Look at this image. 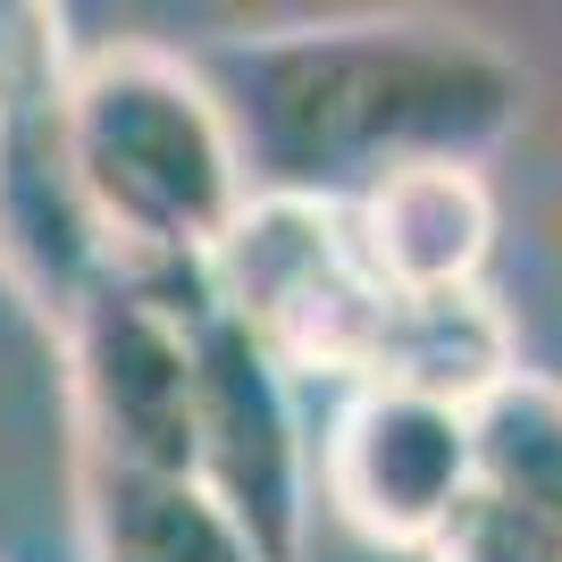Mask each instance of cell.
Here are the masks:
<instances>
[{"label": "cell", "mask_w": 562, "mask_h": 562, "mask_svg": "<svg viewBox=\"0 0 562 562\" xmlns=\"http://www.w3.org/2000/svg\"><path fill=\"white\" fill-rule=\"evenodd\" d=\"M76 68H85V59H76L59 9L0 0V135H9V126H50V117H68Z\"/></svg>", "instance_id": "obj_12"}, {"label": "cell", "mask_w": 562, "mask_h": 562, "mask_svg": "<svg viewBox=\"0 0 562 562\" xmlns=\"http://www.w3.org/2000/svg\"><path fill=\"white\" fill-rule=\"evenodd\" d=\"M361 244H370L386 294H462L487 285V252H495V193L479 168L462 160H420L395 168L386 186H370L352 202Z\"/></svg>", "instance_id": "obj_8"}, {"label": "cell", "mask_w": 562, "mask_h": 562, "mask_svg": "<svg viewBox=\"0 0 562 562\" xmlns=\"http://www.w3.org/2000/svg\"><path fill=\"white\" fill-rule=\"evenodd\" d=\"M420 562H562V538L538 513H520V504H504V495L479 487Z\"/></svg>", "instance_id": "obj_13"}, {"label": "cell", "mask_w": 562, "mask_h": 562, "mask_svg": "<svg viewBox=\"0 0 562 562\" xmlns=\"http://www.w3.org/2000/svg\"><path fill=\"white\" fill-rule=\"evenodd\" d=\"M252 193L361 202L395 168H487L529 117V68L462 18H328L235 34L202 59Z\"/></svg>", "instance_id": "obj_1"}, {"label": "cell", "mask_w": 562, "mask_h": 562, "mask_svg": "<svg viewBox=\"0 0 562 562\" xmlns=\"http://www.w3.org/2000/svg\"><path fill=\"white\" fill-rule=\"evenodd\" d=\"M59 135L117 269H202L252 202L218 85L160 43L85 50Z\"/></svg>", "instance_id": "obj_2"}, {"label": "cell", "mask_w": 562, "mask_h": 562, "mask_svg": "<svg viewBox=\"0 0 562 562\" xmlns=\"http://www.w3.org/2000/svg\"><path fill=\"white\" fill-rule=\"evenodd\" d=\"M211 311V260L101 278V294L59 328L85 462L193 479V328Z\"/></svg>", "instance_id": "obj_4"}, {"label": "cell", "mask_w": 562, "mask_h": 562, "mask_svg": "<svg viewBox=\"0 0 562 562\" xmlns=\"http://www.w3.org/2000/svg\"><path fill=\"white\" fill-rule=\"evenodd\" d=\"M193 479L260 562H303L319 446L303 437L294 378L227 311L193 328Z\"/></svg>", "instance_id": "obj_5"}, {"label": "cell", "mask_w": 562, "mask_h": 562, "mask_svg": "<svg viewBox=\"0 0 562 562\" xmlns=\"http://www.w3.org/2000/svg\"><path fill=\"white\" fill-rule=\"evenodd\" d=\"M117 260L101 244V218L68 168V135L50 126H9L0 135V278L43 311L50 328H68L76 311L101 294Z\"/></svg>", "instance_id": "obj_7"}, {"label": "cell", "mask_w": 562, "mask_h": 562, "mask_svg": "<svg viewBox=\"0 0 562 562\" xmlns=\"http://www.w3.org/2000/svg\"><path fill=\"white\" fill-rule=\"evenodd\" d=\"M319 495L361 546L428 554L446 520L479 495L470 412L395 395V386H352L319 437Z\"/></svg>", "instance_id": "obj_6"}, {"label": "cell", "mask_w": 562, "mask_h": 562, "mask_svg": "<svg viewBox=\"0 0 562 562\" xmlns=\"http://www.w3.org/2000/svg\"><path fill=\"white\" fill-rule=\"evenodd\" d=\"M520 378V345L513 319L487 285H462V294H395V319L378 336L370 386H395V395L446 403V412H479L487 395H504Z\"/></svg>", "instance_id": "obj_9"}, {"label": "cell", "mask_w": 562, "mask_h": 562, "mask_svg": "<svg viewBox=\"0 0 562 562\" xmlns=\"http://www.w3.org/2000/svg\"><path fill=\"white\" fill-rule=\"evenodd\" d=\"M211 303L252 336L294 386L336 378L370 386L378 336L395 319V294L378 278L352 202H311V193H252L244 218L211 252Z\"/></svg>", "instance_id": "obj_3"}, {"label": "cell", "mask_w": 562, "mask_h": 562, "mask_svg": "<svg viewBox=\"0 0 562 562\" xmlns=\"http://www.w3.org/2000/svg\"><path fill=\"white\" fill-rule=\"evenodd\" d=\"M85 562H260L202 479L85 462Z\"/></svg>", "instance_id": "obj_10"}, {"label": "cell", "mask_w": 562, "mask_h": 562, "mask_svg": "<svg viewBox=\"0 0 562 562\" xmlns=\"http://www.w3.org/2000/svg\"><path fill=\"white\" fill-rule=\"evenodd\" d=\"M470 437H479V487L538 513L562 538V378L520 370L504 395L470 412Z\"/></svg>", "instance_id": "obj_11"}]
</instances>
